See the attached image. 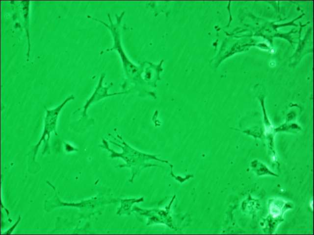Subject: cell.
<instances>
[{"instance_id":"obj_1","label":"cell","mask_w":314,"mask_h":235,"mask_svg":"<svg viewBox=\"0 0 314 235\" xmlns=\"http://www.w3.org/2000/svg\"><path fill=\"white\" fill-rule=\"evenodd\" d=\"M124 14L125 12L123 11L119 15L116 14L115 22L112 21L110 14H108V23L90 15H88L87 17L103 24L110 31L111 34L113 42L112 47L101 51L100 54L113 50H116L121 60L126 79L134 81L138 80V75H140L138 68L129 60L124 50L121 43L120 27Z\"/></svg>"},{"instance_id":"obj_2","label":"cell","mask_w":314,"mask_h":235,"mask_svg":"<svg viewBox=\"0 0 314 235\" xmlns=\"http://www.w3.org/2000/svg\"><path fill=\"white\" fill-rule=\"evenodd\" d=\"M74 98L75 97L73 95H70L56 107L51 109L46 108L43 132L40 139L34 148L33 157L34 160L42 142H44L45 143L46 148L45 149H47L49 146V142L51 134L54 133L57 135V125L60 114L65 105L69 101L73 100Z\"/></svg>"},{"instance_id":"obj_3","label":"cell","mask_w":314,"mask_h":235,"mask_svg":"<svg viewBox=\"0 0 314 235\" xmlns=\"http://www.w3.org/2000/svg\"><path fill=\"white\" fill-rule=\"evenodd\" d=\"M103 144L105 148L109 151L111 152V157H120L123 158L124 160H125V161L126 162L127 165L129 166L136 165H141L143 162L144 163L146 160L149 159H155L162 162H166L168 163L167 162L161 160L156 158L155 156L146 154L137 151L136 150L130 147L123 141L122 143L123 146L119 144L117 145L121 146L123 148L122 149L123 150V152L121 153H118L114 151L112 149H110V148H109V147H108L107 142L105 140L103 141Z\"/></svg>"},{"instance_id":"obj_4","label":"cell","mask_w":314,"mask_h":235,"mask_svg":"<svg viewBox=\"0 0 314 235\" xmlns=\"http://www.w3.org/2000/svg\"><path fill=\"white\" fill-rule=\"evenodd\" d=\"M105 77V74L102 73L101 75L99 80L96 86L95 90L92 94L90 97L86 100L83 107V111L82 112V116L85 117L87 115L88 109L92 104L98 102L105 97L119 95L123 94L129 93L128 91L125 92H117L114 93H109L108 90L113 85V83H111L108 86H104L103 81Z\"/></svg>"},{"instance_id":"obj_5","label":"cell","mask_w":314,"mask_h":235,"mask_svg":"<svg viewBox=\"0 0 314 235\" xmlns=\"http://www.w3.org/2000/svg\"><path fill=\"white\" fill-rule=\"evenodd\" d=\"M30 1H21L20 5L23 20V25L27 40V51L26 57L28 60L31 50V41L30 34Z\"/></svg>"},{"instance_id":"obj_6","label":"cell","mask_w":314,"mask_h":235,"mask_svg":"<svg viewBox=\"0 0 314 235\" xmlns=\"http://www.w3.org/2000/svg\"><path fill=\"white\" fill-rule=\"evenodd\" d=\"M280 208L275 205H272L271 208V213L274 217L278 216L280 213Z\"/></svg>"}]
</instances>
